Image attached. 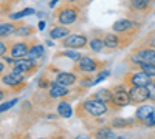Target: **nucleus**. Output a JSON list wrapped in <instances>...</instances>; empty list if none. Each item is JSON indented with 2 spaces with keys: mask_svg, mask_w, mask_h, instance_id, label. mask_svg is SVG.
Here are the masks:
<instances>
[{
  "mask_svg": "<svg viewBox=\"0 0 155 139\" xmlns=\"http://www.w3.org/2000/svg\"><path fill=\"white\" fill-rule=\"evenodd\" d=\"M150 82H152V77L140 68L137 71L127 73V76L124 77V84L129 87H147Z\"/></svg>",
  "mask_w": 155,
  "mask_h": 139,
  "instance_id": "1",
  "label": "nucleus"
},
{
  "mask_svg": "<svg viewBox=\"0 0 155 139\" xmlns=\"http://www.w3.org/2000/svg\"><path fill=\"white\" fill-rule=\"evenodd\" d=\"M90 116H93V118H99V116H104L106 113H107V105L106 102H102V100L99 99H87L82 102L81 105Z\"/></svg>",
  "mask_w": 155,
  "mask_h": 139,
  "instance_id": "2",
  "label": "nucleus"
},
{
  "mask_svg": "<svg viewBox=\"0 0 155 139\" xmlns=\"http://www.w3.org/2000/svg\"><path fill=\"white\" fill-rule=\"evenodd\" d=\"M112 104L118 108L130 104L129 91H126V84L124 85H116V87L112 88Z\"/></svg>",
  "mask_w": 155,
  "mask_h": 139,
  "instance_id": "3",
  "label": "nucleus"
},
{
  "mask_svg": "<svg viewBox=\"0 0 155 139\" xmlns=\"http://www.w3.org/2000/svg\"><path fill=\"white\" fill-rule=\"evenodd\" d=\"M104 65H106V62H99V60H95L92 57H81L78 60L74 70L81 71V73H93L96 70H101Z\"/></svg>",
  "mask_w": 155,
  "mask_h": 139,
  "instance_id": "4",
  "label": "nucleus"
},
{
  "mask_svg": "<svg viewBox=\"0 0 155 139\" xmlns=\"http://www.w3.org/2000/svg\"><path fill=\"white\" fill-rule=\"evenodd\" d=\"M79 8L76 6H65L58 12V20L61 25H71L79 17Z\"/></svg>",
  "mask_w": 155,
  "mask_h": 139,
  "instance_id": "5",
  "label": "nucleus"
},
{
  "mask_svg": "<svg viewBox=\"0 0 155 139\" xmlns=\"http://www.w3.org/2000/svg\"><path fill=\"white\" fill-rule=\"evenodd\" d=\"M87 43H88V37L84 34H68L62 40V46L73 48V49H81V48L87 46Z\"/></svg>",
  "mask_w": 155,
  "mask_h": 139,
  "instance_id": "6",
  "label": "nucleus"
},
{
  "mask_svg": "<svg viewBox=\"0 0 155 139\" xmlns=\"http://www.w3.org/2000/svg\"><path fill=\"white\" fill-rule=\"evenodd\" d=\"M129 97H130V104H144L146 100H149L147 87H130Z\"/></svg>",
  "mask_w": 155,
  "mask_h": 139,
  "instance_id": "7",
  "label": "nucleus"
},
{
  "mask_svg": "<svg viewBox=\"0 0 155 139\" xmlns=\"http://www.w3.org/2000/svg\"><path fill=\"white\" fill-rule=\"evenodd\" d=\"M112 30L116 34H127V33H132V31L138 30V23L129 20V19H121V20H116L113 23Z\"/></svg>",
  "mask_w": 155,
  "mask_h": 139,
  "instance_id": "8",
  "label": "nucleus"
},
{
  "mask_svg": "<svg viewBox=\"0 0 155 139\" xmlns=\"http://www.w3.org/2000/svg\"><path fill=\"white\" fill-rule=\"evenodd\" d=\"M23 81H25V73H20L16 70H12L11 73L5 74L2 77V82L8 87H22Z\"/></svg>",
  "mask_w": 155,
  "mask_h": 139,
  "instance_id": "9",
  "label": "nucleus"
},
{
  "mask_svg": "<svg viewBox=\"0 0 155 139\" xmlns=\"http://www.w3.org/2000/svg\"><path fill=\"white\" fill-rule=\"evenodd\" d=\"M36 60H33V59H30V57H19V59H16L14 62H12V70H16V71H20V73H30V71H33L34 68H36V64H34Z\"/></svg>",
  "mask_w": 155,
  "mask_h": 139,
  "instance_id": "10",
  "label": "nucleus"
},
{
  "mask_svg": "<svg viewBox=\"0 0 155 139\" xmlns=\"http://www.w3.org/2000/svg\"><path fill=\"white\" fill-rule=\"evenodd\" d=\"M137 60L147 62V64H155V48L150 45H144L137 49Z\"/></svg>",
  "mask_w": 155,
  "mask_h": 139,
  "instance_id": "11",
  "label": "nucleus"
},
{
  "mask_svg": "<svg viewBox=\"0 0 155 139\" xmlns=\"http://www.w3.org/2000/svg\"><path fill=\"white\" fill-rule=\"evenodd\" d=\"M30 45L27 42H16L9 46V54L12 59H19V57H25L28 54Z\"/></svg>",
  "mask_w": 155,
  "mask_h": 139,
  "instance_id": "12",
  "label": "nucleus"
},
{
  "mask_svg": "<svg viewBox=\"0 0 155 139\" xmlns=\"http://www.w3.org/2000/svg\"><path fill=\"white\" fill-rule=\"evenodd\" d=\"M102 42H104V46L109 49H116L120 46H124V43L121 42V37L116 34H112V33H107L104 36V39H102Z\"/></svg>",
  "mask_w": 155,
  "mask_h": 139,
  "instance_id": "13",
  "label": "nucleus"
},
{
  "mask_svg": "<svg viewBox=\"0 0 155 139\" xmlns=\"http://www.w3.org/2000/svg\"><path fill=\"white\" fill-rule=\"evenodd\" d=\"M153 111H155V107L153 105H140L137 108V111H135V119L138 122H143L144 124V121L152 115Z\"/></svg>",
  "mask_w": 155,
  "mask_h": 139,
  "instance_id": "14",
  "label": "nucleus"
},
{
  "mask_svg": "<svg viewBox=\"0 0 155 139\" xmlns=\"http://www.w3.org/2000/svg\"><path fill=\"white\" fill-rule=\"evenodd\" d=\"M68 94V88H65V85H62L59 82H54L50 85V96L51 97H62Z\"/></svg>",
  "mask_w": 155,
  "mask_h": 139,
  "instance_id": "15",
  "label": "nucleus"
},
{
  "mask_svg": "<svg viewBox=\"0 0 155 139\" xmlns=\"http://www.w3.org/2000/svg\"><path fill=\"white\" fill-rule=\"evenodd\" d=\"M76 81H78V76H76L74 73H59L58 77H56V82L65 85V87L73 85Z\"/></svg>",
  "mask_w": 155,
  "mask_h": 139,
  "instance_id": "16",
  "label": "nucleus"
},
{
  "mask_svg": "<svg viewBox=\"0 0 155 139\" xmlns=\"http://www.w3.org/2000/svg\"><path fill=\"white\" fill-rule=\"evenodd\" d=\"M42 56H44V46H42V45L34 43V45H31V46H30L27 57H30V59H33V60H39Z\"/></svg>",
  "mask_w": 155,
  "mask_h": 139,
  "instance_id": "17",
  "label": "nucleus"
},
{
  "mask_svg": "<svg viewBox=\"0 0 155 139\" xmlns=\"http://www.w3.org/2000/svg\"><path fill=\"white\" fill-rule=\"evenodd\" d=\"M70 34V30L65 27H54L53 30L50 31V37L51 39H64Z\"/></svg>",
  "mask_w": 155,
  "mask_h": 139,
  "instance_id": "18",
  "label": "nucleus"
},
{
  "mask_svg": "<svg viewBox=\"0 0 155 139\" xmlns=\"http://www.w3.org/2000/svg\"><path fill=\"white\" fill-rule=\"evenodd\" d=\"M16 28H17V25L9 23V22L0 23V37H8V36H11V34H14Z\"/></svg>",
  "mask_w": 155,
  "mask_h": 139,
  "instance_id": "19",
  "label": "nucleus"
},
{
  "mask_svg": "<svg viewBox=\"0 0 155 139\" xmlns=\"http://www.w3.org/2000/svg\"><path fill=\"white\" fill-rule=\"evenodd\" d=\"M129 3L135 11H146L150 6L152 0H129Z\"/></svg>",
  "mask_w": 155,
  "mask_h": 139,
  "instance_id": "20",
  "label": "nucleus"
},
{
  "mask_svg": "<svg viewBox=\"0 0 155 139\" xmlns=\"http://www.w3.org/2000/svg\"><path fill=\"white\" fill-rule=\"evenodd\" d=\"M137 67L140 70H143L146 74H149L150 77H155V64H147V62L137 60Z\"/></svg>",
  "mask_w": 155,
  "mask_h": 139,
  "instance_id": "21",
  "label": "nucleus"
},
{
  "mask_svg": "<svg viewBox=\"0 0 155 139\" xmlns=\"http://www.w3.org/2000/svg\"><path fill=\"white\" fill-rule=\"evenodd\" d=\"M93 97L102 100V102H106V104H107V102L112 104V90H109V88H102V90H99Z\"/></svg>",
  "mask_w": 155,
  "mask_h": 139,
  "instance_id": "22",
  "label": "nucleus"
},
{
  "mask_svg": "<svg viewBox=\"0 0 155 139\" xmlns=\"http://www.w3.org/2000/svg\"><path fill=\"white\" fill-rule=\"evenodd\" d=\"M58 113H59V116L62 118H70L71 116V113H73V108L68 102H61L58 105Z\"/></svg>",
  "mask_w": 155,
  "mask_h": 139,
  "instance_id": "23",
  "label": "nucleus"
},
{
  "mask_svg": "<svg viewBox=\"0 0 155 139\" xmlns=\"http://www.w3.org/2000/svg\"><path fill=\"white\" fill-rule=\"evenodd\" d=\"M88 45H90V48H92V51H95V53H101L102 49L106 48L104 42H102V39H99V37H93V39H90Z\"/></svg>",
  "mask_w": 155,
  "mask_h": 139,
  "instance_id": "24",
  "label": "nucleus"
},
{
  "mask_svg": "<svg viewBox=\"0 0 155 139\" xmlns=\"http://www.w3.org/2000/svg\"><path fill=\"white\" fill-rule=\"evenodd\" d=\"M34 33V30H33V27L31 25H17V28H16V31H14V34L16 36H31Z\"/></svg>",
  "mask_w": 155,
  "mask_h": 139,
  "instance_id": "25",
  "label": "nucleus"
},
{
  "mask_svg": "<svg viewBox=\"0 0 155 139\" xmlns=\"http://www.w3.org/2000/svg\"><path fill=\"white\" fill-rule=\"evenodd\" d=\"M34 12H36V11H34L33 8H25V9L19 11V12H14V14H11L9 19H11V20H17V19L25 17V16H31V14H34Z\"/></svg>",
  "mask_w": 155,
  "mask_h": 139,
  "instance_id": "26",
  "label": "nucleus"
},
{
  "mask_svg": "<svg viewBox=\"0 0 155 139\" xmlns=\"http://www.w3.org/2000/svg\"><path fill=\"white\" fill-rule=\"evenodd\" d=\"M132 124V121H127V119H121V118H116L112 121V125L113 127H118V128H124V127H129Z\"/></svg>",
  "mask_w": 155,
  "mask_h": 139,
  "instance_id": "27",
  "label": "nucleus"
},
{
  "mask_svg": "<svg viewBox=\"0 0 155 139\" xmlns=\"http://www.w3.org/2000/svg\"><path fill=\"white\" fill-rule=\"evenodd\" d=\"M95 136H98V137H113V131L110 128H102V130H98L95 133Z\"/></svg>",
  "mask_w": 155,
  "mask_h": 139,
  "instance_id": "28",
  "label": "nucleus"
},
{
  "mask_svg": "<svg viewBox=\"0 0 155 139\" xmlns=\"http://www.w3.org/2000/svg\"><path fill=\"white\" fill-rule=\"evenodd\" d=\"M59 56H65V57H70L71 60H79L81 59V54L78 51H62Z\"/></svg>",
  "mask_w": 155,
  "mask_h": 139,
  "instance_id": "29",
  "label": "nucleus"
},
{
  "mask_svg": "<svg viewBox=\"0 0 155 139\" xmlns=\"http://www.w3.org/2000/svg\"><path fill=\"white\" fill-rule=\"evenodd\" d=\"M17 104V99H12V100H8V102H3V104H0V113H3L6 110H9L11 107H14Z\"/></svg>",
  "mask_w": 155,
  "mask_h": 139,
  "instance_id": "30",
  "label": "nucleus"
},
{
  "mask_svg": "<svg viewBox=\"0 0 155 139\" xmlns=\"http://www.w3.org/2000/svg\"><path fill=\"white\" fill-rule=\"evenodd\" d=\"M147 90H149V100L155 102V77H152V82L147 85Z\"/></svg>",
  "mask_w": 155,
  "mask_h": 139,
  "instance_id": "31",
  "label": "nucleus"
},
{
  "mask_svg": "<svg viewBox=\"0 0 155 139\" xmlns=\"http://www.w3.org/2000/svg\"><path fill=\"white\" fill-rule=\"evenodd\" d=\"M110 73L106 70V71H99V74H98V77L93 81V84H99L101 81H104V79H107V76H109Z\"/></svg>",
  "mask_w": 155,
  "mask_h": 139,
  "instance_id": "32",
  "label": "nucleus"
},
{
  "mask_svg": "<svg viewBox=\"0 0 155 139\" xmlns=\"http://www.w3.org/2000/svg\"><path fill=\"white\" fill-rule=\"evenodd\" d=\"M144 125H146V127H155V111L144 121Z\"/></svg>",
  "mask_w": 155,
  "mask_h": 139,
  "instance_id": "33",
  "label": "nucleus"
},
{
  "mask_svg": "<svg viewBox=\"0 0 155 139\" xmlns=\"http://www.w3.org/2000/svg\"><path fill=\"white\" fill-rule=\"evenodd\" d=\"M8 51V46L5 42H0V56H5V53Z\"/></svg>",
  "mask_w": 155,
  "mask_h": 139,
  "instance_id": "34",
  "label": "nucleus"
},
{
  "mask_svg": "<svg viewBox=\"0 0 155 139\" xmlns=\"http://www.w3.org/2000/svg\"><path fill=\"white\" fill-rule=\"evenodd\" d=\"M146 43L155 48V36H150V37H147V42H146Z\"/></svg>",
  "mask_w": 155,
  "mask_h": 139,
  "instance_id": "35",
  "label": "nucleus"
},
{
  "mask_svg": "<svg viewBox=\"0 0 155 139\" xmlns=\"http://www.w3.org/2000/svg\"><path fill=\"white\" fill-rule=\"evenodd\" d=\"M3 70H5V64H3V62H0V74L3 73Z\"/></svg>",
  "mask_w": 155,
  "mask_h": 139,
  "instance_id": "36",
  "label": "nucleus"
},
{
  "mask_svg": "<svg viewBox=\"0 0 155 139\" xmlns=\"http://www.w3.org/2000/svg\"><path fill=\"white\" fill-rule=\"evenodd\" d=\"M44 28H45V22H41V23H39V30H41V31H42Z\"/></svg>",
  "mask_w": 155,
  "mask_h": 139,
  "instance_id": "37",
  "label": "nucleus"
},
{
  "mask_svg": "<svg viewBox=\"0 0 155 139\" xmlns=\"http://www.w3.org/2000/svg\"><path fill=\"white\" fill-rule=\"evenodd\" d=\"M3 97H5V91L0 90V100H3Z\"/></svg>",
  "mask_w": 155,
  "mask_h": 139,
  "instance_id": "38",
  "label": "nucleus"
},
{
  "mask_svg": "<svg viewBox=\"0 0 155 139\" xmlns=\"http://www.w3.org/2000/svg\"><path fill=\"white\" fill-rule=\"evenodd\" d=\"M68 3H74V2H78V0H67Z\"/></svg>",
  "mask_w": 155,
  "mask_h": 139,
  "instance_id": "39",
  "label": "nucleus"
}]
</instances>
